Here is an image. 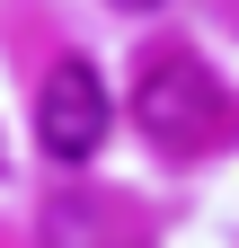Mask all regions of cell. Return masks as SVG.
Masks as SVG:
<instances>
[{"label": "cell", "mask_w": 239, "mask_h": 248, "mask_svg": "<svg viewBox=\"0 0 239 248\" xmlns=\"http://www.w3.org/2000/svg\"><path fill=\"white\" fill-rule=\"evenodd\" d=\"M142 124L168 142V151H213L230 133V98H222V80L204 71L195 53H160L151 71H142Z\"/></svg>", "instance_id": "cell-1"}, {"label": "cell", "mask_w": 239, "mask_h": 248, "mask_svg": "<svg viewBox=\"0 0 239 248\" xmlns=\"http://www.w3.org/2000/svg\"><path fill=\"white\" fill-rule=\"evenodd\" d=\"M106 124H115V107H106V80L89 71V62L71 53V62H53L45 71V89H36V142L53 151V160H98L106 151Z\"/></svg>", "instance_id": "cell-2"}, {"label": "cell", "mask_w": 239, "mask_h": 248, "mask_svg": "<svg viewBox=\"0 0 239 248\" xmlns=\"http://www.w3.org/2000/svg\"><path fill=\"white\" fill-rule=\"evenodd\" d=\"M115 9H160V0H115Z\"/></svg>", "instance_id": "cell-3"}]
</instances>
